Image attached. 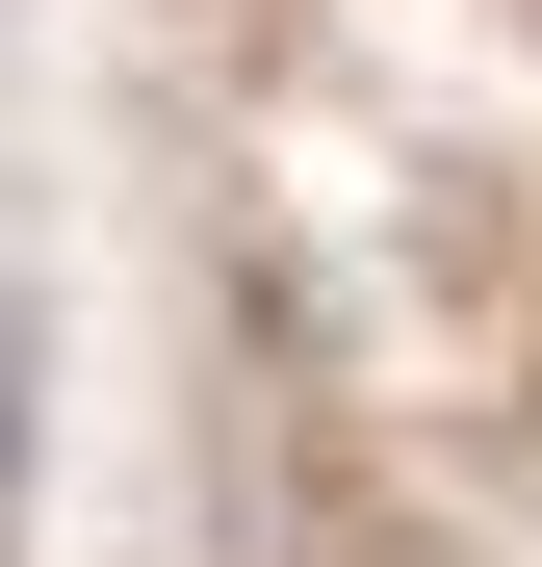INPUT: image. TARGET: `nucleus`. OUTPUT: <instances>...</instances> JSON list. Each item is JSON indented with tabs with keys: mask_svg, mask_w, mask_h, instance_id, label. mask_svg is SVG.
Masks as SVG:
<instances>
[{
	"mask_svg": "<svg viewBox=\"0 0 542 567\" xmlns=\"http://www.w3.org/2000/svg\"><path fill=\"white\" fill-rule=\"evenodd\" d=\"M0 491H27V310H0Z\"/></svg>",
	"mask_w": 542,
	"mask_h": 567,
	"instance_id": "nucleus-1",
	"label": "nucleus"
}]
</instances>
